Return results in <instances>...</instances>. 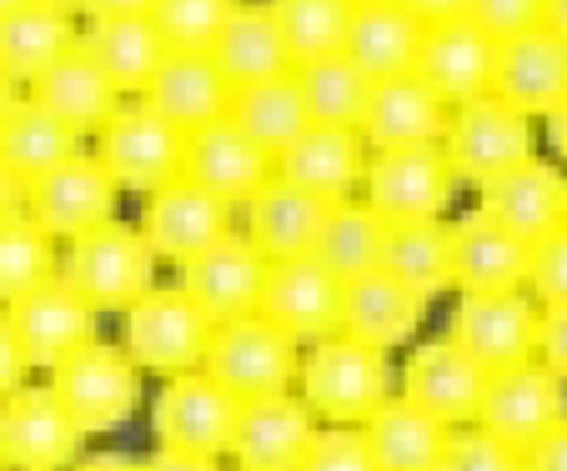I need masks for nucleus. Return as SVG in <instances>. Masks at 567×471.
<instances>
[{
    "label": "nucleus",
    "instance_id": "1",
    "mask_svg": "<svg viewBox=\"0 0 567 471\" xmlns=\"http://www.w3.org/2000/svg\"><path fill=\"white\" fill-rule=\"evenodd\" d=\"M301 401L327 427H367L392 401V366L386 352L362 346L352 336H321L301 352Z\"/></svg>",
    "mask_w": 567,
    "mask_h": 471
},
{
    "label": "nucleus",
    "instance_id": "2",
    "mask_svg": "<svg viewBox=\"0 0 567 471\" xmlns=\"http://www.w3.org/2000/svg\"><path fill=\"white\" fill-rule=\"evenodd\" d=\"M156 251L141 236V226L131 221H106L96 231L65 241L61 251V281L71 291L91 301V306L106 316V311H121L126 316L146 291H156Z\"/></svg>",
    "mask_w": 567,
    "mask_h": 471
},
{
    "label": "nucleus",
    "instance_id": "3",
    "mask_svg": "<svg viewBox=\"0 0 567 471\" xmlns=\"http://www.w3.org/2000/svg\"><path fill=\"white\" fill-rule=\"evenodd\" d=\"M96 161L131 196H151L186 176V130L151 111L146 101H121V111L91 136Z\"/></svg>",
    "mask_w": 567,
    "mask_h": 471
},
{
    "label": "nucleus",
    "instance_id": "4",
    "mask_svg": "<svg viewBox=\"0 0 567 471\" xmlns=\"http://www.w3.org/2000/svg\"><path fill=\"white\" fill-rule=\"evenodd\" d=\"M61 397V407L75 417V427L86 437H106V431L126 427L141 407V366L126 346L116 342H91L61 366H51L45 381Z\"/></svg>",
    "mask_w": 567,
    "mask_h": 471
},
{
    "label": "nucleus",
    "instance_id": "5",
    "mask_svg": "<svg viewBox=\"0 0 567 471\" xmlns=\"http://www.w3.org/2000/svg\"><path fill=\"white\" fill-rule=\"evenodd\" d=\"M202 371L216 386H226L236 401L281 397L301 376V342L281 332L267 316H241V322H221L206 346Z\"/></svg>",
    "mask_w": 567,
    "mask_h": 471
},
{
    "label": "nucleus",
    "instance_id": "6",
    "mask_svg": "<svg viewBox=\"0 0 567 471\" xmlns=\"http://www.w3.org/2000/svg\"><path fill=\"white\" fill-rule=\"evenodd\" d=\"M537 136H533V116H523L517 106L497 96H477L467 106H452L447 116V136H442V150H447L452 171H457L462 186L482 191L493 186L497 176L517 171L523 161L537 156Z\"/></svg>",
    "mask_w": 567,
    "mask_h": 471
},
{
    "label": "nucleus",
    "instance_id": "7",
    "mask_svg": "<svg viewBox=\"0 0 567 471\" xmlns=\"http://www.w3.org/2000/svg\"><path fill=\"white\" fill-rule=\"evenodd\" d=\"M212 336H216V322L182 286H156L126 311V336H121V346L136 356L141 371L166 381V376L202 371Z\"/></svg>",
    "mask_w": 567,
    "mask_h": 471
},
{
    "label": "nucleus",
    "instance_id": "8",
    "mask_svg": "<svg viewBox=\"0 0 567 471\" xmlns=\"http://www.w3.org/2000/svg\"><path fill=\"white\" fill-rule=\"evenodd\" d=\"M537 332H543V306L533 291H482L457 296L447 316V342L462 346L482 371H513L537 362Z\"/></svg>",
    "mask_w": 567,
    "mask_h": 471
},
{
    "label": "nucleus",
    "instance_id": "9",
    "mask_svg": "<svg viewBox=\"0 0 567 471\" xmlns=\"http://www.w3.org/2000/svg\"><path fill=\"white\" fill-rule=\"evenodd\" d=\"M457 186L462 181H457V171H452L442 140L437 146H408V150H372L362 201L372 206L386 226L442 221Z\"/></svg>",
    "mask_w": 567,
    "mask_h": 471
},
{
    "label": "nucleus",
    "instance_id": "10",
    "mask_svg": "<svg viewBox=\"0 0 567 471\" xmlns=\"http://www.w3.org/2000/svg\"><path fill=\"white\" fill-rule=\"evenodd\" d=\"M236 417H241V401L226 386H216L206 371L166 376L161 391L151 397L156 447L192 451V457H231Z\"/></svg>",
    "mask_w": 567,
    "mask_h": 471
},
{
    "label": "nucleus",
    "instance_id": "11",
    "mask_svg": "<svg viewBox=\"0 0 567 471\" xmlns=\"http://www.w3.org/2000/svg\"><path fill=\"white\" fill-rule=\"evenodd\" d=\"M231 201H221V196H212L206 186H196L192 176H182V181L161 186V191L141 196V236L151 241V251H156V261H166V266H192L196 257H206L212 247H221L226 236L236 231L231 226Z\"/></svg>",
    "mask_w": 567,
    "mask_h": 471
},
{
    "label": "nucleus",
    "instance_id": "12",
    "mask_svg": "<svg viewBox=\"0 0 567 471\" xmlns=\"http://www.w3.org/2000/svg\"><path fill=\"white\" fill-rule=\"evenodd\" d=\"M86 431L51 386H21L0 401V457L11 471H65L81 457Z\"/></svg>",
    "mask_w": 567,
    "mask_h": 471
},
{
    "label": "nucleus",
    "instance_id": "13",
    "mask_svg": "<svg viewBox=\"0 0 567 471\" xmlns=\"http://www.w3.org/2000/svg\"><path fill=\"white\" fill-rule=\"evenodd\" d=\"M121 186L96 161V150H81L35 186H25V211L55 236V241H75V236L96 231V226L116 221Z\"/></svg>",
    "mask_w": 567,
    "mask_h": 471
},
{
    "label": "nucleus",
    "instance_id": "14",
    "mask_svg": "<svg viewBox=\"0 0 567 471\" xmlns=\"http://www.w3.org/2000/svg\"><path fill=\"white\" fill-rule=\"evenodd\" d=\"M563 417H567V381L557 371H547L543 362H527V366H513V371H497L487 381L477 427L503 437L507 447L527 451Z\"/></svg>",
    "mask_w": 567,
    "mask_h": 471
},
{
    "label": "nucleus",
    "instance_id": "15",
    "mask_svg": "<svg viewBox=\"0 0 567 471\" xmlns=\"http://www.w3.org/2000/svg\"><path fill=\"white\" fill-rule=\"evenodd\" d=\"M487 381H493V371H482V366L472 362L462 346H452L447 336H442V342L412 346L408 366H402V397L452 431L477 427Z\"/></svg>",
    "mask_w": 567,
    "mask_h": 471
},
{
    "label": "nucleus",
    "instance_id": "16",
    "mask_svg": "<svg viewBox=\"0 0 567 471\" xmlns=\"http://www.w3.org/2000/svg\"><path fill=\"white\" fill-rule=\"evenodd\" d=\"M342 286L347 281L332 276L317 257L271 261L257 316H267L281 332L297 336L301 346H311L321 336H337V326H342Z\"/></svg>",
    "mask_w": 567,
    "mask_h": 471
},
{
    "label": "nucleus",
    "instance_id": "17",
    "mask_svg": "<svg viewBox=\"0 0 567 471\" xmlns=\"http://www.w3.org/2000/svg\"><path fill=\"white\" fill-rule=\"evenodd\" d=\"M6 311V322H11L16 342H21L25 362L31 366H61L65 356H75L81 346L96 342V322H101V311L91 306L81 291H71L61 276L51 281V286L31 291V296L11 301V306H0Z\"/></svg>",
    "mask_w": 567,
    "mask_h": 471
},
{
    "label": "nucleus",
    "instance_id": "18",
    "mask_svg": "<svg viewBox=\"0 0 567 471\" xmlns=\"http://www.w3.org/2000/svg\"><path fill=\"white\" fill-rule=\"evenodd\" d=\"M367 166H372V146L362 130L352 126H317L311 121L297 140L277 156V176L301 191L321 196V201H352L362 196Z\"/></svg>",
    "mask_w": 567,
    "mask_h": 471
},
{
    "label": "nucleus",
    "instance_id": "19",
    "mask_svg": "<svg viewBox=\"0 0 567 471\" xmlns=\"http://www.w3.org/2000/svg\"><path fill=\"white\" fill-rule=\"evenodd\" d=\"M497 35H487L472 15L457 21L427 25L417 51V75L437 91L447 106H467L477 96H493V75H497Z\"/></svg>",
    "mask_w": 567,
    "mask_h": 471
},
{
    "label": "nucleus",
    "instance_id": "20",
    "mask_svg": "<svg viewBox=\"0 0 567 471\" xmlns=\"http://www.w3.org/2000/svg\"><path fill=\"white\" fill-rule=\"evenodd\" d=\"M452 226V291L457 296H482V291H527L533 271V241L513 236L493 216L472 206Z\"/></svg>",
    "mask_w": 567,
    "mask_h": 471
},
{
    "label": "nucleus",
    "instance_id": "21",
    "mask_svg": "<svg viewBox=\"0 0 567 471\" xmlns=\"http://www.w3.org/2000/svg\"><path fill=\"white\" fill-rule=\"evenodd\" d=\"M267 266L271 261L251 247L247 231H231L221 247H212L206 257H196L192 266H182V291L196 306L221 322H241L261 311V286H267Z\"/></svg>",
    "mask_w": 567,
    "mask_h": 471
},
{
    "label": "nucleus",
    "instance_id": "22",
    "mask_svg": "<svg viewBox=\"0 0 567 471\" xmlns=\"http://www.w3.org/2000/svg\"><path fill=\"white\" fill-rule=\"evenodd\" d=\"M317 431H321L317 411H311L301 397H291V391L241 401L236 437H231V467H241V471H297Z\"/></svg>",
    "mask_w": 567,
    "mask_h": 471
},
{
    "label": "nucleus",
    "instance_id": "23",
    "mask_svg": "<svg viewBox=\"0 0 567 471\" xmlns=\"http://www.w3.org/2000/svg\"><path fill=\"white\" fill-rule=\"evenodd\" d=\"M186 176L221 201L247 206L277 176V156H267L231 116H221L186 136Z\"/></svg>",
    "mask_w": 567,
    "mask_h": 471
},
{
    "label": "nucleus",
    "instance_id": "24",
    "mask_svg": "<svg viewBox=\"0 0 567 471\" xmlns=\"http://www.w3.org/2000/svg\"><path fill=\"white\" fill-rule=\"evenodd\" d=\"M493 96L517 106L523 116H553L567 101V41L547 25L523 31L497 45Z\"/></svg>",
    "mask_w": 567,
    "mask_h": 471
},
{
    "label": "nucleus",
    "instance_id": "25",
    "mask_svg": "<svg viewBox=\"0 0 567 471\" xmlns=\"http://www.w3.org/2000/svg\"><path fill=\"white\" fill-rule=\"evenodd\" d=\"M477 211L493 216L497 226H507V231L523 236V241H543V236H553L557 226H567V176H563V166L533 156V161H523L517 171L497 176L493 186H482Z\"/></svg>",
    "mask_w": 567,
    "mask_h": 471
},
{
    "label": "nucleus",
    "instance_id": "26",
    "mask_svg": "<svg viewBox=\"0 0 567 471\" xmlns=\"http://www.w3.org/2000/svg\"><path fill=\"white\" fill-rule=\"evenodd\" d=\"M231 96L236 86L216 71V61L206 51H172L161 61V71L151 75V86L141 91V101L151 111H161L172 126H182L186 136L231 116Z\"/></svg>",
    "mask_w": 567,
    "mask_h": 471
},
{
    "label": "nucleus",
    "instance_id": "27",
    "mask_svg": "<svg viewBox=\"0 0 567 471\" xmlns=\"http://www.w3.org/2000/svg\"><path fill=\"white\" fill-rule=\"evenodd\" d=\"M447 116L452 106L437 91L412 75H392L372 86V106H367L362 136L372 150H408V146H437L447 136Z\"/></svg>",
    "mask_w": 567,
    "mask_h": 471
},
{
    "label": "nucleus",
    "instance_id": "28",
    "mask_svg": "<svg viewBox=\"0 0 567 471\" xmlns=\"http://www.w3.org/2000/svg\"><path fill=\"white\" fill-rule=\"evenodd\" d=\"M427 306L432 301H422L396 276L372 271V276H357L342 286V326L337 332L362 346H377V352H396V346H408L417 336Z\"/></svg>",
    "mask_w": 567,
    "mask_h": 471
},
{
    "label": "nucleus",
    "instance_id": "29",
    "mask_svg": "<svg viewBox=\"0 0 567 471\" xmlns=\"http://www.w3.org/2000/svg\"><path fill=\"white\" fill-rule=\"evenodd\" d=\"M327 216H332V201H321V196L271 176L247 201V226L241 231L251 236V247L267 261H291L317 251V236L327 226Z\"/></svg>",
    "mask_w": 567,
    "mask_h": 471
},
{
    "label": "nucleus",
    "instance_id": "30",
    "mask_svg": "<svg viewBox=\"0 0 567 471\" xmlns=\"http://www.w3.org/2000/svg\"><path fill=\"white\" fill-rule=\"evenodd\" d=\"M206 55H212L216 71H221L236 91L297 71V65H291V51H287V35H281V25H277V11H271V0H236L231 21L221 25V35L212 41Z\"/></svg>",
    "mask_w": 567,
    "mask_h": 471
},
{
    "label": "nucleus",
    "instance_id": "31",
    "mask_svg": "<svg viewBox=\"0 0 567 471\" xmlns=\"http://www.w3.org/2000/svg\"><path fill=\"white\" fill-rule=\"evenodd\" d=\"M422 35H427V25L402 0H362L352 11V31H347L342 55L372 81H392V75L417 71Z\"/></svg>",
    "mask_w": 567,
    "mask_h": 471
},
{
    "label": "nucleus",
    "instance_id": "32",
    "mask_svg": "<svg viewBox=\"0 0 567 471\" xmlns=\"http://www.w3.org/2000/svg\"><path fill=\"white\" fill-rule=\"evenodd\" d=\"M81 51L116 81L121 96H141L151 75L161 71V61L172 55V45L151 15H101V21L81 25Z\"/></svg>",
    "mask_w": 567,
    "mask_h": 471
},
{
    "label": "nucleus",
    "instance_id": "33",
    "mask_svg": "<svg viewBox=\"0 0 567 471\" xmlns=\"http://www.w3.org/2000/svg\"><path fill=\"white\" fill-rule=\"evenodd\" d=\"M31 96L41 101L45 111H55V116L75 130V136H96V130L121 111L116 81H111V75L101 71L86 51H81V41H75V51H65L61 61H55L41 81H35Z\"/></svg>",
    "mask_w": 567,
    "mask_h": 471
},
{
    "label": "nucleus",
    "instance_id": "34",
    "mask_svg": "<svg viewBox=\"0 0 567 471\" xmlns=\"http://www.w3.org/2000/svg\"><path fill=\"white\" fill-rule=\"evenodd\" d=\"M75 41H81V25L71 11H61L51 0H31L0 21V71L31 91L65 51H75Z\"/></svg>",
    "mask_w": 567,
    "mask_h": 471
},
{
    "label": "nucleus",
    "instance_id": "35",
    "mask_svg": "<svg viewBox=\"0 0 567 471\" xmlns=\"http://www.w3.org/2000/svg\"><path fill=\"white\" fill-rule=\"evenodd\" d=\"M362 431L382 471H437L452 441V427H442L437 417L412 407L408 397H392Z\"/></svg>",
    "mask_w": 567,
    "mask_h": 471
},
{
    "label": "nucleus",
    "instance_id": "36",
    "mask_svg": "<svg viewBox=\"0 0 567 471\" xmlns=\"http://www.w3.org/2000/svg\"><path fill=\"white\" fill-rule=\"evenodd\" d=\"M71 156H81V136L25 91L21 106L11 111V121L0 126V161L11 166L25 186H35L55 166L71 161Z\"/></svg>",
    "mask_w": 567,
    "mask_h": 471
},
{
    "label": "nucleus",
    "instance_id": "37",
    "mask_svg": "<svg viewBox=\"0 0 567 471\" xmlns=\"http://www.w3.org/2000/svg\"><path fill=\"white\" fill-rule=\"evenodd\" d=\"M382 271L412 286L422 301L452 291V226L447 221H402L386 226Z\"/></svg>",
    "mask_w": 567,
    "mask_h": 471
},
{
    "label": "nucleus",
    "instance_id": "38",
    "mask_svg": "<svg viewBox=\"0 0 567 471\" xmlns=\"http://www.w3.org/2000/svg\"><path fill=\"white\" fill-rule=\"evenodd\" d=\"M231 121L247 130L267 156H281V150L311 126V111H307V96H301V86H297V71L257 81V86H241L231 96Z\"/></svg>",
    "mask_w": 567,
    "mask_h": 471
},
{
    "label": "nucleus",
    "instance_id": "39",
    "mask_svg": "<svg viewBox=\"0 0 567 471\" xmlns=\"http://www.w3.org/2000/svg\"><path fill=\"white\" fill-rule=\"evenodd\" d=\"M382 247H386V221L362 201V196H352V201L332 206V216L321 226L311 257L332 271V276L357 281V276L382 271Z\"/></svg>",
    "mask_w": 567,
    "mask_h": 471
},
{
    "label": "nucleus",
    "instance_id": "40",
    "mask_svg": "<svg viewBox=\"0 0 567 471\" xmlns=\"http://www.w3.org/2000/svg\"><path fill=\"white\" fill-rule=\"evenodd\" d=\"M61 276V241L31 211L0 226V306L31 296Z\"/></svg>",
    "mask_w": 567,
    "mask_h": 471
},
{
    "label": "nucleus",
    "instance_id": "41",
    "mask_svg": "<svg viewBox=\"0 0 567 471\" xmlns=\"http://www.w3.org/2000/svg\"><path fill=\"white\" fill-rule=\"evenodd\" d=\"M297 86L307 96V111L317 126H352L362 130L367 106H372V75L357 71L347 55H327V61L297 65Z\"/></svg>",
    "mask_w": 567,
    "mask_h": 471
},
{
    "label": "nucleus",
    "instance_id": "42",
    "mask_svg": "<svg viewBox=\"0 0 567 471\" xmlns=\"http://www.w3.org/2000/svg\"><path fill=\"white\" fill-rule=\"evenodd\" d=\"M271 11H277V25L287 35L291 65H311L347 51L357 0H271Z\"/></svg>",
    "mask_w": 567,
    "mask_h": 471
},
{
    "label": "nucleus",
    "instance_id": "43",
    "mask_svg": "<svg viewBox=\"0 0 567 471\" xmlns=\"http://www.w3.org/2000/svg\"><path fill=\"white\" fill-rule=\"evenodd\" d=\"M236 0H156V31L166 35L172 51H212V41L221 35V25L231 21Z\"/></svg>",
    "mask_w": 567,
    "mask_h": 471
},
{
    "label": "nucleus",
    "instance_id": "44",
    "mask_svg": "<svg viewBox=\"0 0 567 471\" xmlns=\"http://www.w3.org/2000/svg\"><path fill=\"white\" fill-rule=\"evenodd\" d=\"M437 471H527V457L482 427H457Z\"/></svg>",
    "mask_w": 567,
    "mask_h": 471
},
{
    "label": "nucleus",
    "instance_id": "45",
    "mask_svg": "<svg viewBox=\"0 0 567 471\" xmlns=\"http://www.w3.org/2000/svg\"><path fill=\"white\" fill-rule=\"evenodd\" d=\"M297 471H382L362 427H321Z\"/></svg>",
    "mask_w": 567,
    "mask_h": 471
},
{
    "label": "nucleus",
    "instance_id": "46",
    "mask_svg": "<svg viewBox=\"0 0 567 471\" xmlns=\"http://www.w3.org/2000/svg\"><path fill=\"white\" fill-rule=\"evenodd\" d=\"M527 291H533L537 306H567V226H557L553 236L533 241Z\"/></svg>",
    "mask_w": 567,
    "mask_h": 471
},
{
    "label": "nucleus",
    "instance_id": "47",
    "mask_svg": "<svg viewBox=\"0 0 567 471\" xmlns=\"http://www.w3.org/2000/svg\"><path fill=\"white\" fill-rule=\"evenodd\" d=\"M467 15L497 41H513L523 31H537L547 15V0H472Z\"/></svg>",
    "mask_w": 567,
    "mask_h": 471
},
{
    "label": "nucleus",
    "instance_id": "48",
    "mask_svg": "<svg viewBox=\"0 0 567 471\" xmlns=\"http://www.w3.org/2000/svg\"><path fill=\"white\" fill-rule=\"evenodd\" d=\"M537 362L567 381V306H543V332H537Z\"/></svg>",
    "mask_w": 567,
    "mask_h": 471
},
{
    "label": "nucleus",
    "instance_id": "49",
    "mask_svg": "<svg viewBox=\"0 0 567 471\" xmlns=\"http://www.w3.org/2000/svg\"><path fill=\"white\" fill-rule=\"evenodd\" d=\"M25 371H31V362H25L21 342H16L11 322H6V311H0V401L11 397V391H21Z\"/></svg>",
    "mask_w": 567,
    "mask_h": 471
},
{
    "label": "nucleus",
    "instance_id": "50",
    "mask_svg": "<svg viewBox=\"0 0 567 471\" xmlns=\"http://www.w3.org/2000/svg\"><path fill=\"white\" fill-rule=\"evenodd\" d=\"M523 457H527V471H567V417L537 447H527Z\"/></svg>",
    "mask_w": 567,
    "mask_h": 471
},
{
    "label": "nucleus",
    "instance_id": "51",
    "mask_svg": "<svg viewBox=\"0 0 567 471\" xmlns=\"http://www.w3.org/2000/svg\"><path fill=\"white\" fill-rule=\"evenodd\" d=\"M146 471H221V467H216V457H192V451L156 447L146 457Z\"/></svg>",
    "mask_w": 567,
    "mask_h": 471
},
{
    "label": "nucleus",
    "instance_id": "52",
    "mask_svg": "<svg viewBox=\"0 0 567 471\" xmlns=\"http://www.w3.org/2000/svg\"><path fill=\"white\" fill-rule=\"evenodd\" d=\"M16 216H25V181L0 161V226L16 221Z\"/></svg>",
    "mask_w": 567,
    "mask_h": 471
},
{
    "label": "nucleus",
    "instance_id": "53",
    "mask_svg": "<svg viewBox=\"0 0 567 471\" xmlns=\"http://www.w3.org/2000/svg\"><path fill=\"white\" fill-rule=\"evenodd\" d=\"M402 6H408L422 25H437V21H457V15H467L472 0H402Z\"/></svg>",
    "mask_w": 567,
    "mask_h": 471
},
{
    "label": "nucleus",
    "instance_id": "54",
    "mask_svg": "<svg viewBox=\"0 0 567 471\" xmlns=\"http://www.w3.org/2000/svg\"><path fill=\"white\" fill-rule=\"evenodd\" d=\"M156 0H86V21H101V15H151Z\"/></svg>",
    "mask_w": 567,
    "mask_h": 471
},
{
    "label": "nucleus",
    "instance_id": "55",
    "mask_svg": "<svg viewBox=\"0 0 567 471\" xmlns=\"http://www.w3.org/2000/svg\"><path fill=\"white\" fill-rule=\"evenodd\" d=\"M71 471H146V461L121 457V451H101V457H81Z\"/></svg>",
    "mask_w": 567,
    "mask_h": 471
},
{
    "label": "nucleus",
    "instance_id": "56",
    "mask_svg": "<svg viewBox=\"0 0 567 471\" xmlns=\"http://www.w3.org/2000/svg\"><path fill=\"white\" fill-rule=\"evenodd\" d=\"M547 146H553V156L567 166V101L547 116Z\"/></svg>",
    "mask_w": 567,
    "mask_h": 471
},
{
    "label": "nucleus",
    "instance_id": "57",
    "mask_svg": "<svg viewBox=\"0 0 567 471\" xmlns=\"http://www.w3.org/2000/svg\"><path fill=\"white\" fill-rule=\"evenodd\" d=\"M21 96H25V91L16 86V81H11V75H6V71H0V126L11 121V111L21 106Z\"/></svg>",
    "mask_w": 567,
    "mask_h": 471
},
{
    "label": "nucleus",
    "instance_id": "58",
    "mask_svg": "<svg viewBox=\"0 0 567 471\" xmlns=\"http://www.w3.org/2000/svg\"><path fill=\"white\" fill-rule=\"evenodd\" d=\"M547 31H557L567 41V0H547V15H543Z\"/></svg>",
    "mask_w": 567,
    "mask_h": 471
},
{
    "label": "nucleus",
    "instance_id": "59",
    "mask_svg": "<svg viewBox=\"0 0 567 471\" xmlns=\"http://www.w3.org/2000/svg\"><path fill=\"white\" fill-rule=\"evenodd\" d=\"M21 6H31V0H0V21H6V15H16Z\"/></svg>",
    "mask_w": 567,
    "mask_h": 471
},
{
    "label": "nucleus",
    "instance_id": "60",
    "mask_svg": "<svg viewBox=\"0 0 567 471\" xmlns=\"http://www.w3.org/2000/svg\"><path fill=\"white\" fill-rule=\"evenodd\" d=\"M51 6H61V11H71V15L86 11V0H51Z\"/></svg>",
    "mask_w": 567,
    "mask_h": 471
},
{
    "label": "nucleus",
    "instance_id": "61",
    "mask_svg": "<svg viewBox=\"0 0 567 471\" xmlns=\"http://www.w3.org/2000/svg\"><path fill=\"white\" fill-rule=\"evenodd\" d=\"M0 471H11V467H6V457H0Z\"/></svg>",
    "mask_w": 567,
    "mask_h": 471
},
{
    "label": "nucleus",
    "instance_id": "62",
    "mask_svg": "<svg viewBox=\"0 0 567 471\" xmlns=\"http://www.w3.org/2000/svg\"><path fill=\"white\" fill-rule=\"evenodd\" d=\"M357 6H362V0H357Z\"/></svg>",
    "mask_w": 567,
    "mask_h": 471
},
{
    "label": "nucleus",
    "instance_id": "63",
    "mask_svg": "<svg viewBox=\"0 0 567 471\" xmlns=\"http://www.w3.org/2000/svg\"><path fill=\"white\" fill-rule=\"evenodd\" d=\"M236 471H241V467H236Z\"/></svg>",
    "mask_w": 567,
    "mask_h": 471
}]
</instances>
